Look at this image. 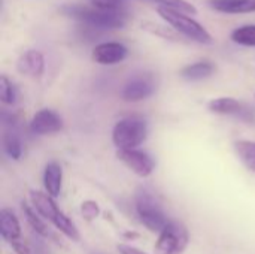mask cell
Listing matches in <instances>:
<instances>
[{
    "label": "cell",
    "mask_w": 255,
    "mask_h": 254,
    "mask_svg": "<svg viewBox=\"0 0 255 254\" xmlns=\"http://www.w3.org/2000/svg\"><path fill=\"white\" fill-rule=\"evenodd\" d=\"M128 55V49L126 45L120 43V42H103L99 43L93 52H91V58L93 61L99 63V64H105V66H111V64H118L121 61H124Z\"/></svg>",
    "instance_id": "obj_8"
},
{
    "label": "cell",
    "mask_w": 255,
    "mask_h": 254,
    "mask_svg": "<svg viewBox=\"0 0 255 254\" xmlns=\"http://www.w3.org/2000/svg\"><path fill=\"white\" fill-rule=\"evenodd\" d=\"M134 208H136V214H137L140 223L149 232H158L160 234L169 223L160 202L148 190H142L136 195Z\"/></svg>",
    "instance_id": "obj_5"
},
{
    "label": "cell",
    "mask_w": 255,
    "mask_h": 254,
    "mask_svg": "<svg viewBox=\"0 0 255 254\" xmlns=\"http://www.w3.org/2000/svg\"><path fill=\"white\" fill-rule=\"evenodd\" d=\"M118 160H121L131 172H134L140 178H146L154 172L155 163L151 156L139 150H118Z\"/></svg>",
    "instance_id": "obj_7"
},
{
    "label": "cell",
    "mask_w": 255,
    "mask_h": 254,
    "mask_svg": "<svg viewBox=\"0 0 255 254\" xmlns=\"http://www.w3.org/2000/svg\"><path fill=\"white\" fill-rule=\"evenodd\" d=\"M214 72H215L214 63L205 60V61H197V63L185 66L179 72V75L187 81H202V79H206V78L212 76Z\"/></svg>",
    "instance_id": "obj_17"
},
{
    "label": "cell",
    "mask_w": 255,
    "mask_h": 254,
    "mask_svg": "<svg viewBox=\"0 0 255 254\" xmlns=\"http://www.w3.org/2000/svg\"><path fill=\"white\" fill-rule=\"evenodd\" d=\"M146 121L137 117L120 120L112 130V142L118 150H136L146 141Z\"/></svg>",
    "instance_id": "obj_4"
},
{
    "label": "cell",
    "mask_w": 255,
    "mask_h": 254,
    "mask_svg": "<svg viewBox=\"0 0 255 254\" xmlns=\"http://www.w3.org/2000/svg\"><path fill=\"white\" fill-rule=\"evenodd\" d=\"M93 7L105 9V10H121L126 12L127 0H88Z\"/></svg>",
    "instance_id": "obj_23"
},
{
    "label": "cell",
    "mask_w": 255,
    "mask_h": 254,
    "mask_svg": "<svg viewBox=\"0 0 255 254\" xmlns=\"http://www.w3.org/2000/svg\"><path fill=\"white\" fill-rule=\"evenodd\" d=\"M232 40L242 46H255V24L238 27L230 34Z\"/></svg>",
    "instance_id": "obj_20"
},
{
    "label": "cell",
    "mask_w": 255,
    "mask_h": 254,
    "mask_svg": "<svg viewBox=\"0 0 255 254\" xmlns=\"http://www.w3.org/2000/svg\"><path fill=\"white\" fill-rule=\"evenodd\" d=\"M235 150L241 162L250 169L255 172V142L254 141H238L235 142Z\"/></svg>",
    "instance_id": "obj_19"
},
{
    "label": "cell",
    "mask_w": 255,
    "mask_h": 254,
    "mask_svg": "<svg viewBox=\"0 0 255 254\" xmlns=\"http://www.w3.org/2000/svg\"><path fill=\"white\" fill-rule=\"evenodd\" d=\"M118 253L120 254H146L145 252L136 249V247H131V246H127V244H120L118 247Z\"/></svg>",
    "instance_id": "obj_26"
},
{
    "label": "cell",
    "mask_w": 255,
    "mask_h": 254,
    "mask_svg": "<svg viewBox=\"0 0 255 254\" xmlns=\"http://www.w3.org/2000/svg\"><path fill=\"white\" fill-rule=\"evenodd\" d=\"M209 111L212 114L218 115H232V117H239L242 120H251V112L250 109L239 100L233 97H220L214 99L208 105Z\"/></svg>",
    "instance_id": "obj_12"
},
{
    "label": "cell",
    "mask_w": 255,
    "mask_h": 254,
    "mask_svg": "<svg viewBox=\"0 0 255 254\" xmlns=\"http://www.w3.org/2000/svg\"><path fill=\"white\" fill-rule=\"evenodd\" d=\"M155 91L154 81L146 76H137L130 79L121 91V97L126 102H140L148 99Z\"/></svg>",
    "instance_id": "obj_11"
},
{
    "label": "cell",
    "mask_w": 255,
    "mask_h": 254,
    "mask_svg": "<svg viewBox=\"0 0 255 254\" xmlns=\"http://www.w3.org/2000/svg\"><path fill=\"white\" fill-rule=\"evenodd\" d=\"M0 100L4 105H13L16 100V90L6 75L0 76Z\"/></svg>",
    "instance_id": "obj_21"
},
{
    "label": "cell",
    "mask_w": 255,
    "mask_h": 254,
    "mask_svg": "<svg viewBox=\"0 0 255 254\" xmlns=\"http://www.w3.org/2000/svg\"><path fill=\"white\" fill-rule=\"evenodd\" d=\"M63 184V169L58 163L51 162L46 165L43 172V186L51 198H57L61 192Z\"/></svg>",
    "instance_id": "obj_16"
},
{
    "label": "cell",
    "mask_w": 255,
    "mask_h": 254,
    "mask_svg": "<svg viewBox=\"0 0 255 254\" xmlns=\"http://www.w3.org/2000/svg\"><path fill=\"white\" fill-rule=\"evenodd\" d=\"M209 6L223 13L255 12V0H209Z\"/></svg>",
    "instance_id": "obj_15"
},
{
    "label": "cell",
    "mask_w": 255,
    "mask_h": 254,
    "mask_svg": "<svg viewBox=\"0 0 255 254\" xmlns=\"http://www.w3.org/2000/svg\"><path fill=\"white\" fill-rule=\"evenodd\" d=\"M10 246H12V249H13L18 254H30V247H28V244H27L25 241H22V240H19V241H16V243H13V244H10Z\"/></svg>",
    "instance_id": "obj_25"
},
{
    "label": "cell",
    "mask_w": 255,
    "mask_h": 254,
    "mask_svg": "<svg viewBox=\"0 0 255 254\" xmlns=\"http://www.w3.org/2000/svg\"><path fill=\"white\" fill-rule=\"evenodd\" d=\"M1 118H3V135H1L3 150L12 160H19L22 154V144L15 123V117L10 115V120H6L4 117Z\"/></svg>",
    "instance_id": "obj_10"
},
{
    "label": "cell",
    "mask_w": 255,
    "mask_h": 254,
    "mask_svg": "<svg viewBox=\"0 0 255 254\" xmlns=\"http://www.w3.org/2000/svg\"><path fill=\"white\" fill-rule=\"evenodd\" d=\"M30 204L40 214L42 219L52 223L64 237H67L70 241H79L81 235H79L75 223L57 207V204L54 202V198H51L48 193L31 190L30 192Z\"/></svg>",
    "instance_id": "obj_2"
},
{
    "label": "cell",
    "mask_w": 255,
    "mask_h": 254,
    "mask_svg": "<svg viewBox=\"0 0 255 254\" xmlns=\"http://www.w3.org/2000/svg\"><path fill=\"white\" fill-rule=\"evenodd\" d=\"M0 235L9 244L21 240V225L16 216L7 208H3L0 211Z\"/></svg>",
    "instance_id": "obj_14"
},
{
    "label": "cell",
    "mask_w": 255,
    "mask_h": 254,
    "mask_svg": "<svg viewBox=\"0 0 255 254\" xmlns=\"http://www.w3.org/2000/svg\"><path fill=\"white\" fill-rule=\"evenodd\" d=\"M146 1H152V3H157V4H160L163 7H169V9H173V10H179V12H184L187 15L197 13V9L191 3H188L185 0H146Z\"/></svg>",
    "instance_id": "obj_22"
},
{
    "label": "cell",
    "mask_w": 255,
    "mask_h": 254,
    "mask_svg": "<svg viewBox=\"0 0 255 254\" xmlns=\"http://www.w3.org/2000/svg\"><path fill=\"white\" fill-rule=\"evenodd\" d=\"M157 12L172 28H175L181 34H184L185 37H188L194 42L203 43V45L212 43L214 39H212L211 33L190 15L179 12V10L169 9V7H163V6L157 7Z\"/></svg>",
    "instance_id": "obj_3"
},
{
    "label": "cell",
    "mask_w": 255,
    "mask_h": 254,
    "mask_svg": "<svg viewBox=\"0 0 255 254\" xmlns=\"http://www.w3.org/2000/svg\"><path fill=\"white\" fill-rule=\"evenodd\" d=\"M63 129L61 117L51 109H40L30 121V130L36 135H51Z\"/></svg>",
    "instance_id": "obj_9"
},
{
    "label": "cell",
    "mask_w": 255,
    "mask_h": 254,
    "mask_svg": "<svg viewBox=\"0 0 255 254\" xmlns=\"http://www.w3.org/2000/svg\"><path fill=\"white\" fill-rule=\"evenodd\" d=\"M16 69L19 73L31 78H40L45 70V58L43 54L37 49L25 51L16 63Z\"/></svg>",
    "instance_id": "obj_13"
},
{
    "label": "cell",
    "mask_w": 255,
    "mask_h": 254,
    "mask_svg": "<svg viewBox=\"0 0 255 254\" xmlns=\"http://www.w3.org/2000/svg\"><path fill=\"white\" fill-rule=\"evenodd\" d=\"M81 213H82V216H84L85 220L93 222V220L97 219L99 214H100L99 204L94 202V201H85V202H82V205H81Z\"/></svg>",
    "instance_id": "obj_24"
},
{
    "label": "cell",
    "mask_w": 255,
    "mask_h": 254,
    "mask_svg": "<svg viewBox=\"0 0 255 254\" xmlns=\"http://www.w3.org/2000/svg\"><path fill=\"white\" fill-rule=\"evenodd\" d=\"M190 241L188 229L181 222H169L158 234L155 243V254H182Z\"/></svg>",
    "instance_id": "obj_6"
},
{
    "label": "cell",
    "mask_w": 255,
    "mask_h": 254,
    "mask_svg": "<svg viewBox=\"0 0 255 254\" xmlns=\"http://www.w3.org/2000/svg\"><path fill=\"white\" fill-rule=\"evenodd\" d=\"M21 210L24 213V217L27 220V223L31 226V229L40 235V237H48L49 235V231H48V226L45 225V222L42 220L40 214L33 208L31 204H27V202H22L21 204Z\"/></svg>",
    "instance_id": "obj_18"
},
{
    "label": "cell",
    "mask_w": 255,
    "mask_h": 254,
    "mask_svg": "<svg viewBox=\"0 0 255 254\" xmlns=\"http://www.w3.org/2000/svg\"><path fill=\"white\" fill-rule=\"evenodd\" d=\"M61 13L87 24L93 28H123L127 22V12L121 10H105L93 6L82 4H69L61 7Z\"/></svg>",
    "instance_id": "obj_1"
}]
</instances>
